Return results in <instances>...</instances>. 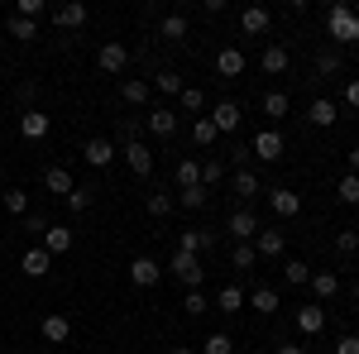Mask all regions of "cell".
<instances>
[{
  "label": "cell",
  "instance_id": "bcb514c9",
  "mask_svg": "<svg viewBox=\"0 0 359 354\" xmlns=\"http://www.w3.org/2000/svg\"><path fill=\"white\" fill-rule=\"evenodd\" d=\"M254 259H259L254 245H235V249H230V264H235V268H254Z\"/></svg>",
  "mask_w": 359,
  "mask_h": 354
},
{
  "label": "cell",
  "instance_id": "6da1fadb",
  "mask_svg": "<svg viewBox=\"0 0 359 354\" xmlns=\"http://www.w3.org/2000/svg\"><path fill=\"white\" fill-rule=\"evenodd\" d=\"M326 29H331L335 43H355L359 39V15L350 5H331V15H326Z\"/></svg>",
  "mask_w": 359,
  "mask_h": 354
},
{
  "label": "cell",
  "instance_id": "8fae6325",
  "mask_svg": "<svg viewBox=\"0 0 359 354\" xmlns=\"http://www.w3.org/2000/svg\"><path fill=\"white\" fill-rule=\"evenodd\" d=\"M283 249H287L283 230H259V235H254V254H259V259H283Z\"/></svg>",
  "mask_w": 359,
  "mask_h": 354
},
{
  "label": "cell",
  "instance_id": "ba28073f",
  "mask_svg": "<svg viewBox=\"0 0 359 354\" xmlns=\"http://www.w3.org/2000/svg\"><path fill=\"white\" fill-rule=\"evenodd\" d=\"M158 278H163V268H158L149 254H139L135 264H130V282H135V287H158Z\"/></svg>",
  "mask_w": 359,
  "mask_h": 354
},
{
  "label": "cell",
  "instance_id": "7bdbcfd3",
  "mask_svg": "<svg viewBox=\"0 0 359 354\" xmlns=\"http://www.w3.org/2000/svg\"><path fill=\"white\" fill-rule=\"evenodd\" d=\"M221 177H225V163H221V158H206V163H201V187H216Z\"/></svg>",
  "mask_w": 359,
  "mask_h": 354
},
{
  "label": "cell",
  "instance_id": "d590c367",
  "mask_svg": "<svg viewBox=\"0 0 359 354\" xmlns=\"http://www.w3.org/2000/svg\"><path fill=\"white\" fill-rule=\"evenodd\" d=\"M177 206H182V211H201V206H206V187H182L177 191Z\"/></svg>",
  "mask_w": 359,
  "mask_h": 354
},
{
  "label": "cell",
  "instance_id": "f6af8a7d",
  "mask_svg": "<svg viewBox=\"0 0 359 354\" xmlns=\"http://www.w3.org/2000/svg\"><path fill=\"white\" fill-rule=\"evenodd\" d=\"M316 72H321V77H335V72H340V53H335V48L316 53Z\"/></svg>",
  "mask_w": 359,
  "mask_h": 354
},
{
  "label": "cell",
  "instance_id": "603a6c76",
  "mask_svg": "<svg viewBox=\"0 0 359 354\" xmlns=\"http://www.w3.org/2000/svg\"><path fill=\"white\" fill-rule=\"evenodd\" d=\"M306 120H311L316 130H331V125H335V101H326V96L311 101V106H306Z\"/></svg>",
  "mask_w": 359,
  "mask_h": 354
},
{
  "label": "cell",
  "instance_id": "11a10c76",
  "mask_svg": "<svg viewBox=\"0 0 359 354\" xmlns=\"http://www.w3.org/2000/svg\"><path fill=\"white\" fill-rule=\"evenodd\" d=\"M350 172H355V177H359V144H355V149H350Z\"/></svg>",
  "mask_w": 359,
  "mask_h": 354
},
{
  "label": "cell",
  "instance_id": "52a82bcc",
  "mask_svg": "<svg viewBox=\"0 0 359 354\" xmlns=\"http://www.w3.org/2000/svg\"><path fill=\"white\" fill-rule=\"evenodd\" d=\"M269 206H273V216L292 220L297 211H302V196H297V191H287V187H269Z\"/></svg>",
  "mask_w": 359,
  "mask_h": 354
},
{
  "label": "cell",
  "instance_id": "1f68e13d",
  "mask_svg": "<svg viewBox=\"0 0 359 354\" xmlns=\"http://www.w3.org/2000/svg\"><path fill=\"white\" fill-rule=\"evenodd\" d=\"M177 101H182L187 115H201V110H206V91H201V86H182V96H177Z\"/></svg>",
  "mask_w": 359,
  "mask_h": 354
},
{
  "label": "cell",
  "instance_id": "ee69618b",
  "mask_svg": "<svg viewBox=\"0 0 359 354\" xmlns=\"http://www.w3.org/2000/svg\"><path fill=\"white\" fill-rule=\"evenodd\" d=\"M10 34H15V39H39V25H34V20H20V15H10Z\"/></svg>",
  "mask_w": 359,
  "mask_h": 354
},
{
  "label": "cell",
  "instance_id": "db71d44e",
  "mask_svg": "<svg viewBox=\"0 0 359 354\" xmlns=\"http://www.w3.org/2000/svg\"><path fill=\"white\" fill-rule=\"evenodd\" d=\"M20 225H25V230H34V235H43V230H48V220H43V216H25Z\"/></svg>",
  "mask_w": 359,
  "mask_h": 354
},
{
  "label": "cell",
  "instance_id": "7dc6e473",
  "mask_svg": "<svg viewBox=\"0 0 359 354\" xmlns=\"http://www.w3.org/2000/svg\"><path fill=\"white\" fill-rule=\"evenodd\" d=\"M182 306H187V316H206V311H211V301L201 297V287H196V292H187V301H182Z\"/></svg>",
  "mask_w": 359,
  "mask_h": 354
},
{
  "label": "cell",
  "instance_id": "60d3db41",
  "mask_svg": "<svg viewBox=\"0 0 359 354\" xmlns=\"http://www.w3.org/2000/svg\"><path fill=\"white\" fill-rule=\"evenodd\" d=\"M264 115H269V120L287 115V96H283V91H264Z\"/></svg>",
  "mask_w": 359,
  "mask_h": 354
},
{
  "label": "cell",
  "instance_id": "d6a6232c",
  "mask_svg": "<svg viewBox=\"0 0 359 354\" xmlns=\"http://www.w3.org/2000/svg\"><path fill=\"white\" fill-rule=\"evenodd\" d=\"M177 187H201V163L196 158H182L177 163Z\"/></svg>",
  "mask_w": 359,
  "mask_h": 354
},
{
  "label": "cell",
  "instance_id": "ab89813d",
  "mask_svg": "<svg viewBox=\"0 0 359 354\" xmlns=\"http://www.w3.org/2000/svg\"><path fill=\"white\" fill-rule=\"evenodd\" d=\"M335 196H340L345 206H359V177H355V172H345V177H340V191H335Z\"/></svg>",
  "mask_w": 359,
  "mask_h": 354
},
{
  "label": "cell",
  "instance_id": "484cf974",
  "mask_svg": "<svg viewBox=\"0 0 359 354\" xmlns=\"http://www.w3.org/2000/svg\"><path fill=\"white\" fill-rule=\"evenodd\" d=\"M158 39H168V43H177V39H187V15H163V25H158Z\"/></svg>",
  "mask_w": 359,
  "mask_h": 354
},
{
  "label": "cell",
  "instance_id": "7a4b0ae2",
  "mask_svg": "<svg viewBox=\"0 0 359 354\" xmlns=\"http://www.w3.org/2000/svg\"><path fill=\"white\" fill-rule=\"evenodd\" d=\"M168 273H172L187 292H196V287H201V278H206V268L196 264V254H172V259H168Z\"/></svg>",
  "mask_w": 359,
  "mask_h": 354
},
{
  "label": "cell",
  "instance_id": "681fc988",
  "mask_svg": "<svg viewBox=\"0 0 359 354\" xmlns=\"http://www.w3.org/2000/svg\"><path fill=\"white\" fill-rule=\"evenodd\" d=\"M335 249H340V254H355L359 249V230H340V235H335Z\"/></svg>",
  "mask_w": 359,
  "mask_h": 354
},
{
  "label": "cell",
  "instance_id": "8992f818",
  "mask_svg": "<svg viewBox=\"0 0 359 354\" xmlns=\"http://www.w3.org/2000/svg\"><path fill=\"white\" fill-rule=\"evenodd\" d=\"M120 154H125V163H130L135 177H149V172H154V149H149L144 139H139V144H125Z\"/></svg>",
  "mask_w": 359,
  "mask_h": 354
},
{
  "label": "cell",
  "instance_id": "ffe728a7",
  "mask_svg": "<svg viewBox=\"0 0 359 354\" xmlns=\"http://www.w3.org/2000/svg\"><path fill=\"white\" fill-rule=\"evenodd\" d=\"M269 25H273V15H269L264 5H249L245 15H240V29H245V34H269Z\"/></svg>",
  "mask_w": 359,
  "mask_h": 354
},
{
  "label": "cell",
  "instance_id": "ac0fdd59",
  "mask_svg": "<svg viewBox=\"0 0 359 354\" xmlns=\"http://www.w3.org/2000/svg\"><path fill=\"white\" fill-rule=\"evenodd\" d=\"M72 187H77V182H72L67 168H48V172H43V191H53V196H62V201L72 196Z\"/></svg>",
  "mask_w": 359,
  "mask_h": 354
},
{
  "label": "cell",
  "instance_id": "5b68a950",
  "mask_svg": "<svg viewBox=\"0 0 359 354\" xmlns=\"http://www.w3.org/2000/svg\"><path fill=\"white\" fill-rule=\"evenodd\" d=\"M249 154L264 158V163H278V158H283V135H278V130H259L254 144H249Z\"/></svg>",
  "mask_w": 359,
  "mask_h": 354
},
{
  "label": "cell",
  "instance_id": "cb8c5ba5",
  "mask_svg": "<svg viewBox=\"0 0 359 354\" xmlns=\"http://www.w3.org/2000/svg\"><path fill=\"white\" fill-rule=\"evenodd\" d=\"M43 249H48V254H67V249H72V230H67V225H48V230H43Z\"/></svg>",
  "mask_w": 359,
  "mask_h": 354
},
{
  "label": "cell",
  "instance_id": "6f0895ef",
  "mask_svg": "<svg viewBox=\"0 0 359 354\" xmlns=\"http://www.w3.org/2000/svg\"><path fill=\"white\" fill-rule=\"evenodd\" d=\"M172 354H192V345H172Z\"/></svg>",
  "mask_w": 359,
  "mask_h": 354
},
{
  "label": "cell",
  "instance_id": "9a60e30c",
  "mask_svg": "<svg viewBox=\"0 0 359 354\" xmlns=\"http://www.w3.org/2000/svg\"><path fill=\"white\" fill-rule=\"evenodd\" d=\"M201 249H216V235L211 230H182L177 235V254H201Z\"/></svg>",
  "mask_w": 359,
  "mask_h": 354
},
{
  "label": "cell",
  "instance_id": "9f6ffc18",
  "mask_svg": "<svg viewBox=\"0 0 359 354\" xmlns=\"http://www.w3.org/2000/svg\"><path fill=\"white\" fill-rule=\"evenodd\" d=\"M278 354H306L302 345H278Z\"/></svg>",
  "mask_w": 359,
  "mask_h": 354
},
{
  "label": "cell",
  "instance_id": "680465c9",
  "mask_svg": "<svg viewBox=\"0 0 359 354\" xmlns=\"http://www.w3.org/2000/svg\"><path fill=\"white\" fill-rule=\"evenodd\" d=\"M355 301H359V282H355Z\"/></svg>",
  "mask_w": 359,
  "mask_h": 354
},
{
  "label": "cell",
  "instance_id": "836d02e7",
  "mask_svg": "<svg viewBox=\"0 0 359 354\" xmlns=\"http://www.w3.org/2000/svg\"><path fill=\"white\" fill-rule=\"evenodd\" d=\"M154 86H158V91H163V96H182V77H177V72H172V67H163V72H158V77H154Z\"/></svg>",
  "mask_w": 359,
  "mask_h": 354
},
{
  "label": "cell",
  "instance_id": "e0dca14e",
  "mask_svg": "<svg viewBox=\"0 0 359 354\" xmlns=\"http://www.w3.org/2000/svg\"><path fill=\"white\" fill-rule=\"evenodd\" d=\"M20 268H25V278H48V268H53V254H48V249H29L25 259H20Z\"/></svg>",
  "mask_w": 359,
  "mask_h": 354
},
{
  "label": "cell",
  "instance_id": "3957f363",
  "mask_svg": "<svg viewBox=\"0 0 359 354\" xmlns=\"http://www.w3.org/2000/svg\"><path fill=\"white\" fill-rule=\"evenodd\" d=\"M206 120L216 125V135H235V130H240V120H245V110L235 106V101H216Z\"/></svg>",
  "mask_w": 359,
  "mask_h": 354
},
{
  "label": "cell",
  "instance_id": "f1b7e54d",
  "mask_svg": "<svg viewBox=\"0 0 359 354\" xmlns=\"http://www.w3.org/2000/svg\"><path fill=\"white\" fill-rule=\"evenodd\" d=\"M245 301L254 306V311H264V316H273V311H278V292H273V287H254V292H245Z\"/></svg>",
  "mask_w": 359,
  "mask_h": 354
},
{
  "label": "cell",
  "instance_id": "f35d334b",
  "mask_svg": "<svg viewBox=\"0 0 359 354\" xmlns=\"http://www.w3.org/2000/svg\"><path fill=\"white\" fill-rule=\"evenodd\" d=\"M283 278H287V282H292V287H302L306 278H311V268H306L302 259H287V264H283Z\"/></svg>",
  "mask_w": 359,
  "mask_h": 354
},
{
  "label": "cell",
  "instance_id": "30bf717a",
  "mask_svg": "<svg viewBox=\"0 0 359 354\" xmlns=\"http://www.w3.org/2000/svg\"><path fill=\"white\" fill-rule=\"evenodd\" d=\"M96 62H101V72H111V77H120V72H125V62H130V48H125V43H101V53H96Z\"/></svg>",
  "mask_w": 359,
  "mask_h": 354
},
{
  "label": "cell",
  "instance_id": "816d5d0a",
  "mask_svg": "<svg viewBox=\"0 0 359 354\" xmlns=\"http://www.w3.org/2000/svg\"><path fill=\"white\" fill-rule=\"evenodd\" d=\"M345 106L359 110V77H350V82H345Z\"/></svg>",
  "mask_w": 359,
  "mask_h": 354
},
{
  "label": "cell",
  "instance_id": "f907efd6",
  "mask_svg": "<svg viewBox=\"0 0 359 354\" xmlns=\"http://www.w3.org/2000/svg\"><path fill=\"white\" fill-rule=\"evenodd\" d=\"M139 139H144V125L139 120H125L120 125V144H139Z\"/></svg>",
  "mask_w": 359,
  "mask_h": 354
},
{
  "label": "cell",
  "instance_id": "7402d4cb",
  "mask_svg": "<svg viewBox=\"0 0 359 354\" xmlns=\"http://www.w3.org/2000/svg\"><path fill=\"white\" fill-rule=\"evenodd\" d=\"M120 96H125V106H149V96H154V86L144 82V77H130V82L120 86Z\"/></svg>",
  "mask_w": 359,
  "mask_h": 354
},
{
  "label": "cell",
  "instance_id": "4dcf8cb0",
  "mask_svg": "<svg viewBox=\"0 0 359 354\" xmlns=\"http://www.w3.org/2000/svg\"><path fill=\"white\" fill-rule=\"evenodd\" d=\"M177 211V196H168V191H149V216L154 220H168Z\"/></svg>",
  "mask_w": 359,
  "mask_h": 354
},
{
  "label": "cell",
  "instance_id": "91938a15",
  "mask_svg": "<svg viewBox=\"0 0 359 354\" xmlns=\"http://www.w3.org/2000/svg\"><path fill=\"white\" fill-rule=\"evenodd\" d=\"M0 48H5V39H0Z\"/></svg>",
  "mask_w": 359,
  "mask_h": 354
},
{
  "label": "cell",
  "instance_id": "f546056e",
  "mask_svg": "<svg viewBox=\"0 0 359 354\" xmlns=\"http://www.w3.org/2000/svg\"><path fill=\"white\" fill-rule=\"evenodd\" d=\"M311 292H316V301H331L340 292V278L335 273H311Z\"/></svg>",
  "mask_w": 359,
  "mask_h": 354
},
{
  "label": "cell",
  "instance_id": "4316f807",
  "mask_svg": "<svg viewBox=\"0 0 359 354\" xmlns=\"http://www.w3.org/2000/svg\"><path fill=\"white\" fill-rule=\"evenodd\" d=\"M240 306H245V287L225 282V287H221V297H216V311H225V316H235Z\"/></svg>",
  "mask_w": 359,
  "mask_h": 354
},
{
  "label": "cell",
  "instance_id": "4fadbf2b",
  "mask_svg": "<svg viewBox=\"0 0 359 354\" xmlns=\"http://www.w3.org/2000/svg\"><path fill=\"white\" fill-rule=\"evenodd\" d=\"M297 330H302V335H321V330H326V306H321V301L302 306V311H297Z\"/></svg>",
  "mask_w": 359,
  "mask_h": 354
},
{
  "label": "cell",
  "instance_id": "b9f144b4",
  "mask_svg": "<svg viewBox=\"0 0 359 354\" xmlns=\"http://www.w3.org/2000/svg\"><path fill=\"white\" fill-rule=\"evenodd\" d=\"M235 350V345H230V335H225V330H216V335H206V340H201V354H230Z\"/></svg>",
  "mask_w": 359,
  "mask_h": 354
},
{
  "label": "cell",
  "instance_id": "277c9868",
  "mask_svg": "<svg viewBox=\"0 0 359 354\" xmlns=\"http://www.w3.org/2000/svg\"><path fill=\"white\" fill-rule=\"evenodd\" d=\"M225 230H230V240H235V245H249V240L259 235V216L240 206V211H230V220H225Z\"/></svg>",
  "mask_w": 359,
  "mask_h": 354
},
{
  "label": "cell",
  "instance_id": "9c48e42d",
  "mask_svg": "<svg viewBox=\"0 0 359 354\" xmlns=\"http://www.w3.org/2000/svg\"><path fill=\"white\" fill-rule=\"evenodd\" d=\"M154 139H172L177 135V110H168V106H154V115H149V125H144Z\"/></svg>",
  "mask_w": 359,
  "mask_h": 354
},
{
  "label": "cell",
  "instance_id": "d6986e66",
  "mask_svg": "<svg viewBox=\"0 0 359 354\" xmlns=\"http://www.w3.org/2000/svg\"><path fill=\"white\" fill-rule=\"evenodd\" d=\"M48 125H53V120H48L43 110H25V115H20V135H25V139H43V135H48Z\"/></svg>",
  "mask_w": 359,
  "mask_h": 354
},
{
  "label": "cell",
  "instance_id": "d4e9b609",
  "mask_svg": "<svg viewBox=\"0 0 359 354\" xmlns=\"http://www.w3.org/2000/svg\"><path fill=\"white\" fill-rule=\"evenodd\" d=\"M230 191H235V196H240V201H254V196H259V177H254V172H245V168H240V172H235V177H230Z\"/></svg>",
  "mask_w": 359,
  "mask_h": 354
},
{
  "label": "cell",
  "instance_id": "f5cc1de1",
  "mask_svg": "<svg viewBox=\"0 0 359 354\" xmlns=\"http://www.w3.org/2000/svg\"><path fill=\"white\" fill-rule=\"evenodd\" d=\"M335 354H359V335H340V345H335Z\"/></svg>",
  "mask_w": 359,
  "mask_h": 354
},
{
  "label": "cell",
  "instance_id": "8d00e7d4",
  "mask_svg": "<svg viewBox=\"0 0 359 354\" xmlns=\"http://www.w3.org/2000/svg\"><path fill=\"white\" fill-rule=\"evenodd\" d=\"M91 201H96V187H72V196H67V211H72V216H82Z\"/></svg>",
  "mask_w": 359,
  "mask_h": 354
},
{
  "label": "cell",
  "instance_id": "2e32d148",
  "mask_svg": "<svg viewBox=\"0 0 359 354\" xmlns=\"http://www.w3.org/2000/svg\"><path fill=\"white\" fill-rule=\"evenodd\" d=\"M39 335H43V340H48V345H62V340H67V335H72V321H67V316H43V321H39Z\"/></svg>",
  "mask_w": 359,
  "mask_h": 354
},
{
  "label": "cell",
  "instance_id": "5bb4252c",
  "mask_svg": "<svg viewBox=\"0 0 359 354\" xmlns=\"http://www.w3.org/2000/svg\"><path fill=\"white\" fill-rule=\"evenodd\" d=\"M287 62H292V53H287L283 43H269V48H264V57H259V67H264L269 77H283V72H287Z\"/></svg>",
  "mask_w": 359,
  "mask_h": 354
},
{
  "label": "cell",
  "instance_id": "74e56055",
  "mask_svg": "<svg viewBox=\"0 0 359 354\" xmlns=\"http://www.w3.org/2000/svg\"><path fill=\"white\" fill-rule=\"evenodd\" d=\"M216 125H211V120H192V144H201V149H211V144H216Z\"/></svg>",
  "mask_w": 359,
  "mask_h": 354
},
{
  "label": "cell",
  "instance_id": "7c38bea8",
  "mask_svg": "<svg viewBox=\"0 0 359 354\" xmlns=\"http://www.w3.org/2000/svg\"><path fill=\"white\" fill-rule=\"evenodd\" d=\"M82 158H86L91 168H111V163H115V144H111V139H86Z\"/></svg>",
  "mask_w": 359,
  "mask_h": 354
},
{
  "label": "cell",
  "instance_id": "83f0119b",
  "mask_svg": "<svg viewBox=\"0 0 359 354\" xmlns=\"http://www.w3.org/2000/svg\"><path fill=\"white\" fill-rule=\"evenodd\" d=\"M216 67H221V77H240L245 72V53L240 48H221L216 53Z\"/></svg>",
  "mask_w": 359,
  "mask_h": 354
},
{
  "label": "cell",
  "instance_id": "94428289",
  "mask_svg": "<svg viewBox=\"0 0 359 354\" xmlns=\"http://www.w3.org/2000/svg\"><path fill=\"white\" fill-rule=\"evenodd\" d=\"M355 48H359V39H355Z\"/></svg>",
  "mask_w": 359,
  "mask_h": 354
},
{
  "label": "cell",
  "instance_id": "44dd1931",
  "mask_svg": "<svg viewBox=\"0 0 359 354\" xmlns=\"http://www.w3.org/2000/svg\"><path fill=\"white\" fill-rule=\"evenodd\" d=\"M53 20H57L62 29H82V25H86V5H82V0H72V5H57Z\"/></svg>",
  "mask_w": 359,
  "mask_h": 354
},
{
  "label": "cell",
  "instance_id": "e575fe53",
  "mask_svg": "<svg viewBox=\"0 0 359 354\" xmlns=\"http://www.w3.org/2000/svg\"><path fill=\"white\" fill-rule=\"evenodd\" d=\"M5 211H10V216H20V220H25V216H29V191L10 187V191H5Z\"/></svg>",
  "mask_w": 359,
  "mask_h": 354
},
{
  "label": "cell",
  "instance_id": "c3c4849f",
  "mask_svg": "<svg viewBox=\"0 0 359 354\" xmlns=\"http://www.w3.org/2000/svg\"><path fill=\"white\" fill-rule=\"evenodd\" d=\"M15 15H20V20H34V25H39V15H43V0H20V5H15Z\"/></svg>",
  "mask_w": 359,
  "mask_h": 354
}]
</instances>
